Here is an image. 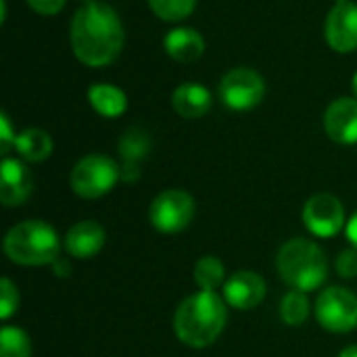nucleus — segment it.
I'll use <instances>...</instances> for the list:
<instances>
[{"label":"nucleus","instance_id":"obj_4","mask_svg":"<svg viewBox=\"0 0 357 357\" xmlns=\"http://www.w3.org/2000/svg\"><path fill=\"white\" fill-rule=\"evenodd\" d=\"M61 251L56 230L42 220H25L13 226L4 236V253L19 266L54 264Z\"/></svg>","mask_w":357,"mask_h":357},{"label":"nucleus","instance_id":"obj_31","mask_svg":"<svg viewBox=\"0 0 357 357\" xmlns=\"http://www.w3.org/2000/svg\"><path fill=\"white\" fill-rule=\"evenodd\" d=\"M337 2H345V0H337Z\"/></svg>","mask_w":357,"mask_h":357},{"label":"nucleus","instance_id":"obj_18","mask_svg":"<svg viewBox=\"0 0 357 357\" xmlns=\"http://www.w3.org/2000/svg\"><path fill=\"white\" fill-rule=\"evenodd\" d=\"M88 100L92 105V109L107 117V119H115L121 117L128 109V98L123 94V90H119L117 86L111 84H94L88 90Z\"/></svg>","mask_w":357,"mask_h":357},{"label":"nucleus","instance_id":"obj_20","mask_svg":"<svg viewBox=\"0 0 357 357\" xmlns=\"http://www.w3.org/2000/svg\"><path fill=\"white\" fill-rule=\"evenodd\" d=\"M226 268L215 255H205L195 264V282L201 291H215L226 284Z\"/></svg>","mask_w":357,"mask_h":357},{"label":"nucleus","instance_id":"obj_28","mask_svg":"<svg viewBox=\"0 0 357 357\" xmlns=\"http://www.w3.org/2000/svg\"><path fill=\"white\" fill-rule=\"evenodd\" d=\"M345 234H347V241L351 243V247L357 249V211L351 215V220L347 222V226H345Z\"/></svg>","mask_w":357,"mask_h":357},{"label":"nucleus","instance_id":"obj_19","mask_svg":"<svg viewBox=\"0 0 357 357\" xmlns=\"http://www.w3.org/2000/svg\"><path fill=\"white\" fill-rule=\"evenodd\" d=\"M52 138L48 132L40 128H27L21 134H17L15 149L27 163H42L52 155Z\"/></svg>","mask_w":357,"mask_h":357},{"label":"nucleus","instance_id":"obj_14","mask_svg":"<svg viewBox=\"0 0 357 357\" xmlns=\"http://www.w3.org/2000/svg\"><path fill=\"white\" fill-rule=\"evenodd\" d=\"M67 253L75 259H92L105 247V230L94 220H84L73 224L63 241Z\"/></svg>","mask_w":357,"mask_h":357},{"label":"nucleus","instance_id":"obj_29","mask_svg":"<svg viewBox=\"0 0 357 357\" xmlns=\"http://www.w3.org/2000/svg\"><path fill=\"white\" fill-rule=\"evenodd\" d=\"M339 357H357V345H351V347H345L341 354H339Z\"/></svg>","mask_w":357,"mask_h":357},{"label":"nucleus","instance_id":"obj_24","mask_svg":"<svg viewBox=\"0 0 357 357\" xmlns=\"http://www.w3.org/2000/svg\"><path fill=\"white\" fill-rule=\"evenodd\" d=\"M17 307H19V291L8 278H2V282H0V318L6 322L17 312Z\"/></svg>","mask_w":357,"mask_h":357},{"label":"nucleus","instance_id":"obj_23","mask_svg":"<svg viewBox=\"0 0 357 357\" xmlns=\"http://www.w3.org/2000/svg\"><path fill=\"white\" fill-rule=\"evenodd\" d=\"M149 6L161 21L178 23L192 15L197 0H149Z\"/></svg>","mask_w":357,"mask_h":357},{"label":"nucleus","instance_id":"obj_30","mask_svg":"<svg viewBox=\"0 0 357 357\" xmlns=\"http://www.w3.org/2000/svg\"><path fill=\"white\" fill-rule=\"evenodd\" d=\"M351 90H354V96L357 98V71L356 75H354V79H351Z\"/></svg>","mask_w":357,"mask_h":357},{"label":"nucleus","instance_id":"obj_3","mask_svg":"<svg viewBox=\"0 0 357 357\" xmlns=\"http://www.w3.org/2000/svg\"><path fill=\"white\" fill-rule=\"evenodd\" d=\"M276 270L284 284L293 291L310 293L328 278V259L318 243L307 238H291L276 255Z\"/></svg>","mask_w":357,"mask_h":357},{"label":"nucleus","instance_id":"obj_21","mask_svg":"<svg viewBox=\"0 0 357 357\" xmlns=\"http://www.w3.org/2000/svg\"><path fill=\"white\" fill-rule=\"evenodd\" d=\"M310 316V301L301 291H289L280 301V318L289 326H301Z\"/></svg>","mask_w":357,"mask_h":357},{"label":"nucleus","instance_id":"obj_12","mask_svg":"<svg viewBox=\"0 0 357 357\" xmlns=\"http://www.w3.org/2000/svg\"><path fill=\"white\" fill-rule=\"evenodd\" d=\"M33 190V176L29 167L13 157H4L0 165V201L4 207L21 205Z\"/></svg>","mask_w":357,"mask_h":357},{"label":"nucleus","instance_id":"obj_7","mask_svg":"<svg viewBox=\"0 0 357 357\" xmlns=\"http://www.w3.org/2000/svg\"><path fill=\"white\" fill-rule=\"evenodd\" d=\"M192 218H195V199L180 188H169L159 192L149 207V220L153 228L163 234H176L186 230Z\"/></svg>","mask_w":357,"mask_h":357},{"label":"nucleus","instance_id":"obj_6","mask_svg":"<svg viewBox=\"0 0 357 357\" xmlns=\"http://www.w3.org/2000/svg\"><path fill=\"white\" fill-rule=\"evenodd\" d=\"M318 324L337 335L357 328V297L345 287H328L316 299Z\"/></svg>","mask_w":357,"mask_h":357},{"label":"nucleus","instance_id":"obj_1","mask_svg":"<svg viewBox=\"0 0 357 357\" xmlns=\"http://www.w3.org/2000/svg\"><path fill=\"white\" fill-rule=\"evenodd\" d=\"M69 38L79 63L88 67H107L119 56L126 31L113 6L92 0L75 10Z\"/></svg>","mask_w":357,"mask_h":357},{"label":"nucleus","instance_id":"obj_10","mask_svg":"<svg viewBox=\"0 0 357 357\" xmlns=\"http://www.w3.org/2000/svg\"><path fill=\"white\" fill-rule=\"evenodd\" d=\"M326 42L337 52L357 50V4L351 0L337 2L324 25Z\"/></svg>","mask_w":357,"mask_h":357},{"label":"nucleus","instance_id":"obj_16","mask_svg":"<svg viewBox=\"0 0 357 357\" xmlns=\"http://www.w3.org/2000/svg\"><path fill=\"white\" fill-rule=\"evenodd\" d=\"M165 52L178 63H192L205 52L203 36L192 27H176L163 38Z\"/></svg>","mask_w":357,"mask_h":357},{"label":"nucleus","instance_id":"obj_11","mask_svg":"<svg viewBox=\"0 0 357 357\" xmlns=\"http://www.w3.org/2000/svg\"><path fill=\"white\" fill-rule=\"evenodd\" d=\"M266 293H268L266 280L257 272H249V270H241L232 274L224 284L226 303L241 312L255 310L266 299Z\"/></svg>","mask_w":357,"mask_h":357},{"label":"nucleus","instance_id":"obj_2","mask_svg":"<svg viewBox=\"0 0 357 357\" xmlns=\"http://www.w3.org/2000/svg\"><path fill=\"white\" fill-rule=\"evenodd\" d=\"M215 291H199L186 297L174 316V331L180 343L192 349L213 345L226 328L228 307Z\"/></svg>","mask_w":357,"mask_h":357},{"label":"nucleus","instance_id":"obj_17","mask_svg":"<svg viewBox=\"0 0 357 357\" xmlns=\"http://www.w3.org/2000/svg\"><path fill=\"white\" fill-rule=\"evenodd\" d=\"M211 92L201 84H182L172 94V105L180 117L199 119L211 109Z\"/></svg>","mask_w":357,"mask_h":357},{"label":"nucleus","instance_id":"obj_27","mask_svg":"<svg viewBox=\"0 0 357 357\" xmlns=\"http://www.w3.org/2000/svg\"><path fill=\"white\" fill-rule=\"evenodd\" d=\"M29 8H33L38 15H56L63 10L65 0H27Z\"/></svg>","mask_w":357,"mask_h":357},{"label":"nucleus","instance_id":"obj_32","mask_svg":"<svg viewBox=\"0 0 357 357\" xmlns=\"http://www.w3.org/2000/svg\"><path fill=\"white\" fill-rule=\"evenodd\" d=\"M84 2H92V0H84Z\"/></svg>","mask_w":357,"mask_h":357},{"label":"nucleus","instance_id":"obj_22","mask_svg":"<svg viewBox=\"0 0 357 357\" xmlns=\"http://www.w3.org/2000/svg\"><path fill=\"white\" fill-rule=\"evenodd\" d=\"M0 357H31L27 333L17 326H4L0 331Z\"/></svg>","mask_w":357,"mask_h":357},{"label":"nucleus","instance_id":"obj_26","mask_svg":"<svg viewBox=\"0 0 357 357\" xmlns=\"http://www.w3.org/2000/svg\"><path fill=\"white\" fill-rule=\"evenodd\" d=\"M15 140H17V134L13 132L8 115L0 113V153H2V157H6L10 149H15Z\"/></svg>","mask_w":357,"mask_h":357},{"label":"nucleus","instance_id":"obj_25","mask_svg":"<svg viewBox=\"0 0 357 357\" xmlns=\"http://www.w3.org/2000/svg\"><path fill=\"white\" fill-rule=\"evenodd\" d=\"M335 268H337V274L341 276V278H356L357 276V249H345V251H341L339 253V257H337V264H335Z\"/></svg>","mask_w":357,"mask_h":357},{"label":"nucleus","instance_id":"obj_8","mask_svg":"<svg viewBox=\"0 0 357 357\" xmlns=\"http://www.w3.org/2000/svg\"><path fill=\"white\" fill-rule=\"evenodd\" d=\"M220 98L230 111H249L255 109L266 96L264 77L249 67L230 69L220 82Z\"/></svg>","mask_w":357,"mask_h":357},{"label":"nucleus","instance_id":"obj_15","mask_svg":"<svg viewBox=\"0 0 357 357\" xmlns=\"http://www.w3.org/2000/svg\"><path fill=\"white\" fill-rule=\"evenodd\" d=\"M149 151H151V138H149V134L144 130L132 128L121 136V140H119V155L123 159L121 180H126V182L138 180L140 161L146 157Z\"/></svg>","mask_w":357,"mask_h":357},{"label":"nucleus","instance_id":"obj_9","mask_svg":"<svg viewBox=\"0 0 357 357\" xmlns=\"http://www.w3.org/2000/svg\"><path fill=\"white\" fill-rule=\"evenodd\" d=\"M301 218H303L305 228L318 238H331L339 234L343 226H347L343 203L335 195H328V192L314 195L305 203Z\"/></svg>","mask_w":357,"mask_h":357},{"label":"nucleus","instance_id":"obj_13","mask_svg":"<svg viewBox=\"0 0 357 357\" xmlns=\"http://www.w3.org/2000/svg\"><path fill=\"white\" fill-rule=\"evenodd\" d=\"M324 130L337 144H357V98H337L324 113Z\"/></svg>","mask_w":357,"mask_h":357},{"label":"nucleus","instance_id":"obj_5","mask_svg":"<svg viewBox=\"0 0 357 357\" xmlns=\"http://www.w3.org/2000/svg\"><path fill=\"white\" fill-rule=\"evenodd\" d=\"M121 178L119 165L107 155H86L71 169V190L79 199H100Z\"/></svg>","mask_w":357,"mask_h":357}]
</instances>
